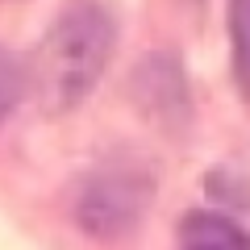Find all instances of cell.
Listing matches in <instances>:
<instances>
[{"label": "cell", "mask_w": 250, "mask_h": 250, "mask_svg": "<svg viewBox=\"0 0 250 250\" xmlns=\"http://www.w3.org/2000/svg\"><path fill=\"white\" fill-rule=\"evenodd\" d=\"M117 25L96 0H71L50 21L34 59V96L42 113H71L83 104L113 59Z\"/></svg>", "instance_id": "6da1fadb"}, {"label": "cell", "mask_w": 250, "mask_h": 250, "mask_svg": "<svg viewBox=\"0 0 250 250\" xmlns=\"http://www.w3.org/2000/svg\"><path fill=\"white\" fill-rule=\"evenodd\" d=\"M154 200V184L134 163H108L80 179L71 200V217L83 233L100 242H117L142 225L146 208Z\"/></svg>", "instance_id": "7a4b0ae2"}, {"label": "cell", "mask_w": 250, "mask_h": 250, "mask_svg": "<svg viewBox=\"0 0 250 250\" xmlns=\"http://www.w3.org/2000/svg\"><path fill=\"white\" fill-rule=\"evenodd\" d=\"M129 96H134L138 113L150 125H159L163 134H184L192 121V92H188V75L179 67L175 54L154 50L134 67L129 80Z\"/></svg>", "instance_id": "3957f363"}, {"label": "cell", "mask_w": 250, "mask_h": 250, "mask_svg": "<svg viewBox=\"0 0 250 250\" xmlns=\"http://www.w3.org/2000/svg\"><path fill=\"white\" fill-rule=\"evenodd\" d=\"M179 250H250V238L238 229V221L200 208L179 225Z\"/></svg>", "instance_id": "277c9868"}, {"label": "cell", "mask_w": 250, "mask_h": 250, "mask_svg": "<svg viewBox=\"0 0 250 250\" xmlns=\"http://www.w3.org/2000/svg\"><path fill=\"white\" fill-rule=\"evenodd\" d=\"M229 42H233V80L250 100V0H229Z\"/></svg>", "instance_id": "5b68a950"}, {"label": "cell", "mask_w": 250, "mask_h": 250, "mask_svg": "<svg viewBox=\"0 0 250 250\" xmlns=\"http://www.w3.org/2000/svg\"><path fill=\"white\" fill-rule=\"evenodd\" d=\"M25 62L9 50V46H0V121L17 108L21 92H25Z\"/></svg>", "instance_id": "8992f818"}, {"label": "cell", "mask_w": 250, "mask_h": 250, "mask_svg": "<svg viewBox=\"0 0 250 250\" xmlns=\"http://www.w3.org/2000/svg\"><path fill=\"white\" fill-rule=\"evenodd\" d=\"M179 4H200V0H179Z\"/></svg>", "instance_id": "52a82bcc"}]
</instances>
